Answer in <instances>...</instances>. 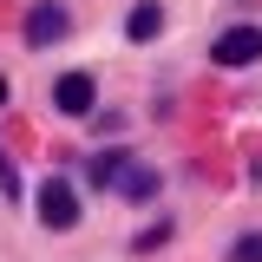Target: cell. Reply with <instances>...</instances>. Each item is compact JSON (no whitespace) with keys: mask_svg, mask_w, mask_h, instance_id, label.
<instances>
[{"mask_svg":"<svg viewBox=\"0 0 262 262\" xmlns=\"http://www.w3.org/2000/svg\"><path fill=\"white\" fill-rule=\"evenodd\" d=\"M66 27H72V13H66L59 0H39V7H27V46H53Z\"/></svg>","mask_w":262,"mask_h":262,"instance_id":"cell-3","label":"cell"},{"mask_svg":"<svg viewBox=\"0 0 262 262\" xmlns=\"http://www.w3.org/2000/svg\"><path fill=\"white\" fill-rule=\"evenodd\" d=\"M229 262H262V236H243V243L229 249Z\"/></svg>","mask_w":262,"mask_h":262,"instance_id":"cell-7","label":"cell"},{"mask_svg":"<svg viewBox=\"0 0 262 262\" xmlns=\"http://www.w3.org/2000/svg\"><path fill=\"white\" fill-rule=\"evenodd\" d=\"M92 177H98L112 196H125V203H151V196H158V184H164L151 164H131V158H118V151H105V158L92 164Z\"/></svg>","mask_w":262,"mask_h":262,"instance_id":"cell-1","label":"cell"},{"mask_svg":"<svg viewBox=\"0 0 262 262\" xmlns=\"http://www.w3.org/2000/svg\"><path fill=\"white\" fill-rule=\"evenodd\" d=\"M39 216H46V229H72L79 223V196H72L66 177H46L39 184Z\"/></svg>","mask_w":262,"mask_h":262,"instance_id":"cell-2","label":"cell"},{"mask_svg":"<svg viewBox=\"0 0 262 262\" xmlns=\"http://www.w3.org/2000/svg\"><path fill=\"white\" fill-rule=\"evenodd\" d=\"M0 105H7V79H0Z\"/></svg>","mask_w":262,"mask_h":262,"instance_id":"cell-9","label":"cell"},{"mask_svg":"<svg viewBox=\"0 0 262 262\" xmlns=\"http://www.w3.org/2000/svg\"><path fill=\"white\" fill-rule=\"evenodd\" d=\"M0 190H7V196H20V177H13V158H7V151H0Z\"/></svg>","mask_w":262,"mask_h":262,"instance_id":"cell-8","label":"cell"},{"mask_svg":"<svg viewBox=\"0 0 262 262\" xmlns=\"http://www.w3.org/2000/svg\"><path fill=\"white\" fill-rule=\"evenodd\" d=\"M256 53H262V33L256 27H229V33H216V46H210L216 66H249Z\"/></svg>","mask_w":262,"mask_h":262,"instance_id":"cell-4","label":"cell"},{"mask_svg":"<svg viewBox=\"0 0 262 262\" xmlns=\"http://www.w3.org/2000/svg\"><path fill=\"white\" fill-rule=\"evenodd\" d=\"M158 33H164V7H151V0L131 7V39H158Z\"/></svg>","mask_w":262,"mask_h":262,"instance_id":"cell-6","label":"cell"},{"mask_svg":"<svg viewBox=\"0 0 262 262\" xmlns=\"http://www.w3.org/2000/svg\"><path fill=\"white\" fill-rule=\"evenodd\" d=\"M53 98H59V112H72V118H85V112H92V98H98V85L85 79V72H66L59 85H53Z\"/></svg>","mask_w":262,"mask_h":262,"instance_id":"cell-5","label":"cell"}]
</instances>
